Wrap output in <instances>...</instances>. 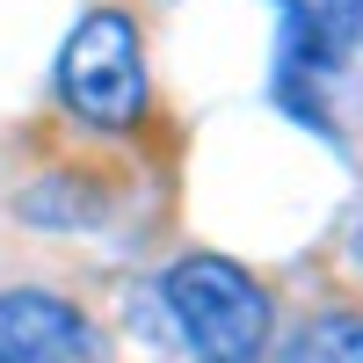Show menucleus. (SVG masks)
I'll list each match as a JSON object with an SVG mask.
<instances>
[{
	"label": "nucleus",
	"instance_id": "f257e3e1",
	"mask_svg": "<svg viewBox=\"0 0 363 363\" xmlns=\"http://www.w3.org/2000/svg\"><path fill=\"white\" fill-rule=\"evenodd\" d=\"M167 313L182 320V342L203 363H255L269 342V298L247 269H233L218 255H189L167 269Z\"/></svg>",
	"mask_w": 363,
	"mask_h": 363
},
{
	"label": "nucleus",
	"instance_id": "f03ea898",
	"mask_svg": "<svg viewBox=\"0 0 363 363\" xmlns=\"http://www.w3.org/2000/svg\"><path fill=\"white\" fill-rule=\"evenodd\" d=\"M58 95H66L73 116H87V124H102V131H124L131 116L145 109V58H138V29L102 8V15H87L66 51H58Z\"/></svg>",
	"mask_w": 363,
	"mask_h": 363
},
{
	"label": "nucleus",
	"instance_id": "7ed1b4c3",
	"mask_svg": "<svg viewBox=\"0 0 363 363\" xmlns=\"http://www.w3.org/2000/svg\"><path fill=\"white\" fill-rule=\"evenodd\" d=\"M291 37H284V102L306 116V124H327L320 95L342 80V66L363 51V0H284Z\"/></svg>",
	"mask_w": 363,
	"mask_h": 363
},
{
	"label": "nucleus",
	"instance_id": "20e7f679",
	"mask_svg": "<svg viewBox=\"0 0 363 363\" xmlns=\"http://www.w3.org/2000/svg\"><path fill=\"white\" fill-rule=\"evenodd\" d=\"M0 363H95V335L66 298L8 291L0 298Z\"/></svg>",
	"mask_w": 363,
	"mask_h": 363
},
{
	"label": "nucleus",
	"instance_id": "39448f33",
	"mask_svg": "<svg viewBox=\"0 0 363 363\" xmlns=\"http://www.w3.org/2000/svg\"><path fill=\"white\" fill-rule=\"evenodd\" d=\"M284 363H363V320L356 313H320L291 335Z\"/></svg>",
	"mask_w": 363,
	"mask_h": 363
},
{
	"label": "nucleus",
	"instance_id": "423d86ee",
	"mask_svg": "<svg viewBox=\"0 0 363 363\" xmlns=\"http://www.w3.org/2000/svg\"><path fill=\"white\" fill-rule=\"evenodd\" d=\"M349 255H356V262H363V218H356V233H349Z\"/></svg>",
	"mask_w": 363,
	"mask_h": 363
}]
</instances>
